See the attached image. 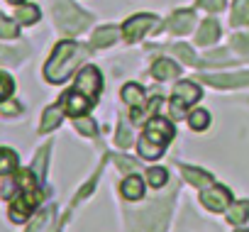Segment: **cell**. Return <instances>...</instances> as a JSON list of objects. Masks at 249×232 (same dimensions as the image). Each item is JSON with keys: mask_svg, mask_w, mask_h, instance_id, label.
Returning a JSON list of instances; mask_svg holds the SVG:
<instances>
[{"mask_svg": "<svg viewBox=\"0 0 249 232\" xmlns=\"http://www.w3.org/2000/svg\"><path fill=\"white\" fill-rule=\"evenodd\" d=\"M20 56H22V52H10V49H3L0 47V64H15V61H20Z\"/></svg>", "mask_w": 249, "mask_h": 232, "instance_id": "obj_32", "label": "cell"}, {"mask_svg": "<svg viewBox=\"0 0 249 232\" xmlns=\"http://www.w3.org/2000/svg\"><path fill=\"white\" fill-rule=\"evenodd\" d=\"M78 56H81V47L76 42H69V39L66 42H59L56 49H54V54L49 56L47 66H44L47 81L49 83H64L73 73Z\"/></svg>", "mask_w": 249, "mask_h": 232, "instance_id": "obj_1", "label": "cell"}, {"mask_svg": "<svg viewBox=\"0 0 249 232\" xmlns=\"http://www.w3.org/2000/svg\"><path fill=\"white\" fill-rule=\"evenodd\" d=\"M174 54L176 56H181L183 59V64H196V54H193V49L191 47H186V44H174Z\"/></svg>", "mask_w": 249, "mask_h": 232, "instance_id": "obj_29", "label": "cell"}, {"mask_svg": "<svg viewBox=\"0 0 249 232\" xmlns=\"http://www.w3.org/2000/svg\"><path fill=\"white\" fill-rule=\"evenodd\" d=\"M39 20V8L37 5H22L18 8V22L20 25H35Z\"/></svg>", "mask_w": 249, "mask_h": 232, "instance_id": "obj_24", "label": "cell"}, {"mask_svg": "<svg viewBox=\"0 0 249 232\" xmlns=\"http://www.w3.org/2000/svg\"><path fill=\"white\" fill-rule=\"evenodd\" d=\"M8 3H10V5H22L25 0H8Z\"/></svg>", "mask_w": 249, "mask_h": 232, "instance_id": "obj_38", "label": "cell"}, {"mask_svg": "<svg viewBox=\"0 0 249 232\" xmlns=\"http://www.w3.org/2000/svg\"><path fill=\"white\" fill-rule=\"evenodd\" d=\"M64 112H66L64 105H52V107H47V110H44V118H42V125H39V132L47 135V132L56 130L59 123H61V118H64Z\"/></svg>", "mask_w": 249, "mask_h": 232, "instance_id": "obj_13", "label": "cell"}, {"mask_svg": "<svg viewBox=\"0 0 249 232\" xmlns=\"http://www.w3.org/2000/svg\"><path fill=\"white\" fill-rule=\"evenodd\" d=\"M200 81H208L217 88H232V86H247L249 73H232V76H200Z\"/></svg>", "mask_w": 249, "mask_h": 232, "instance_id": "obj_12", "label": "cell"}, {"mask_svg": "<svg viewBox=\"0 0 249 232\" xmlns=\"http://www.w3.org/2000/svg\"><path fill=\"white\" fill-rule=\"evenodd\" d=\"M15 90V81L5 73V71H0V103L8 100V95Z\"/></svg>", "mask_w": 249, "mask_h": 232, "instance_id": "obj_28", "label": "cell"}, {"mask_svg": "<svg viewBox=\"0 0 249 232\" xmlns=\"http://www.w3.org/2000/svg\"><path fill=\"white\" fill-rule=\"evenodd\" d=\"M178 71H181V69H178L174 61H169V59H159V61H154V66H152V76L159 78V81L174 78V76H178Z\"/></svg>", "mask_w": 249, "mask_h": 232, "instance_id": "obj_17", "label": "cell"}, {"mask_svg": "<svg viewBox=\"0 0 249 232\" xmlns=\"http://www.w3.org/2000/svg\"><path fill=\"white\" fill-rule=\"evenodd\" d=\"M120 39V30L112 25H103L93 32V47H110Z\"/></svg>", "mask_w": 249, "mask_h": 232, "instance_id": "obj_15", "label": "cell"}, {"mask_svg": "<svg viewBox=\"0 0 249 232\" xmlns=\"http://www.w3.org/2000/svg\"><path fill=\"white\" fill-rule=\"evenodd\" d=\"M157 25H159V20L154 18V15H135V18H130L127 22H124V27H122V35H124V39L127 42H137V39H142L152 27L157 30Z\"/></svg>", "mask_w": 249, "mask_h": 232, "instance_id": "obj_5", "label": "cell"}, {"mask_svg": "<svg viewBox=\"0 0 249 232\" xmlns=\"http://www.w3.org/2000/svg\"><path fill=\"white\" fill-rule=\"evenodd\" d=\"M20 110H22V105H18L15 100H8V103L0 105V112H3V115H18Z\"/></svg>", "mask_w": 249, "mask_h": 232, "instance_id": "obj_34", "label": "cell"}, {"mask_svg": "<svg viewBox=\"0 0 249 232\" xmlns=\"http://www.w3.org/2000/svg\"><path fill=\"white\" fill-rule=\"evenodd\" d=\"M159 107H161V98H159V95H154L149 103H144V105H140V107H132L130 118H132V123H135V125L149 123V120L154 118V112H157Z\"/></svg>", "mask_w": 249, "mask_h": 232, "instance_id": "obj_11", "label": "cell"}, {"mask_svg": "<svg viewBox=\"0 0 249 232\" xmlns=\"http://www.w3.org/2000/svg\"><path fill=\"white\" fill-rule=\"evenodd\" d=\"M18 35H20V27H18L10 18L0 15V37H5V39H15Z\"/></svg>", "mask_w": 249, "mask_h": 232, "instance_id": "obj_26", "label": "cell"}, {"mask_svg": "<svg viewBox=\"0 0 249 232\" xmlns=\"http://www.w3.org/2000/svg\"><path fill=\"white\" fill-rule=\"evenodd\" d=\"M188 125H191V130L203 132V130L210 125V115H208V110H193V112L188 115Z\"/></svg>", "mask_w": 249, "mask_h": 232, "instance_id": "obj_23", "label": "cell"}, {"mask_svg": "<svg viewBox=\"0 0 249 232\" xmlns=\"http://www.w3.org/2000/svg\"><path fill=\"white\" fill-rule=\"evenodd\" d=\"M147 181H149L152 188H161V186L169 181V174H166V169H161V166H152V169L147 171Z\"/></svg>", "mask_w": 249, "mask_h": 232, "instance_id": "obj_25", "label": "cell"}, {"mask_svg": "<svg viewBox=\"0 0 249 232\" xmlns=\"http://www.w3.org/2000/svg\"><path fill=\"white\" fill-rule=\"evenodd\" d=\"M181 171H183L186 181H188V183H193V186H210V183H213V176H210V174H205V171H200V169L181 166Z\"/></svg>", "mask_w": 249, "mask_h": 232, "instance_id": "obj_19", "label": "cell"}, {"mask_svg": "<svg viewBox=\"0 0 249 232\" xmlns=\"http://www.w3.org/2000/svg\"><path fill=\"white\" fill-rule=\"evenodd\" d=\"M18 171V154L8 147H0V174Z\"/></svg>", "mask_w": 249, "mask_h": 232, "instance_id": "obj_21", "label": "cell"}, {"mask_svg": "<svg viewBox=\"0 0 249 232\" xmlns=\"http://www.w3.org/2000/svg\"><path fill=\"white\" fill-rule=\"evenodd\" d=\"M200 200H203V205H205L208 210L220 213V210H225V208L230 205L232 196H230V191H227L225 186L210 183V186H205V191L200 193Z\"/></svg>", "mask_w": 249, "mask_h": 232, "instance_id": "obj_8", "label": "cell"}, {"mask_svg": "<svg viewBox=\"0 0 249 232\" xmlns=\"http://www.w3.org/2000/svg\"><path fill=\"white\" fill-rule=\"evenodd\" d=\"M115 142H117L120 147H130V144L135 142V140L130 137V127H127V125H124V123L120 125V132H117V140H115Z\"/></svg>", "mask_w": 249, "mask_h": 232, "instance_id": "obj_31", "label": "cell"}, {"mask_svg": "<svg viewBox=\"0 0 249 232\" xmlns=\"http://www.w3.org/2000/svg\"><path fill=\"white\" fill-rule=\"evenodd\" d=\"M73 88L81 90V93H86L90 100H95V98L100 95V90H103V76H100V71H98L95 66H86V69L78 73Z\"/></svg>", "mask_w": 249, "mask_h": 232, "instance_id": "obj_6", "label": "cell"}, {"mask_svg": "<svg viewBox=\"0 0 249 232\" xmlns=\"http://www.w3.org/2000/svg\"><path fill=\"white\" fill-rule=\"evenodd\" d=\"M44 193L42 188H20L18 196H13L10 200V220L13 222H27V217L35 213V208L42 203Z\"/></svg>", "mask_w": 249, "mask_h": 232, "instance_id": "obj_3", "label": "cell"}, {"mask_svg": "<svg viewBox=\"0 0 249 232\" xmlns=\"http://www.w3.org/2000/svg\"><path fill=\"white\" fill-rule=\"evenodd\" d=\"M47 154H49V147H44V149L37 154V159H35V169H32V171H35V176H37L39 181L44 178V161H47Z\"/></svg>", "mask_w": 249, "mask_h": 232, "instance_id": "obj_30", "label": "cell"}, {"mask_svg": "<svg viewBox=\"0 0 249 232\" xmlns=\"http://www.w3.org/2000/svg\"><path fill=\"white\" fill-rule=\"evenodd\" d=\"M198 98H200L198 83H193V81H181V83H176L174 95H171V112H174V118H181V115H183Z\"/></svg>", "mask_w": 249, "mask_h": 232, "instance_id": "obj_4", "label": "cell"}, {"mask_svg": "<svg viewBox=\"0 0 249 232\" xmlns=\"http://www.w3.org/2000/svg\"><path fill=\"white\" fill-rule=\"evenodd\" d=\"M193 25H196V15H193V10H178V13H174V15L169 18V30L176 32V35H186V32H191Z\"/></svg>", "mask_w": 249, "mask_h": 232, "instance_id": "obj_10", "label": "cell"}, {"mask_svg": "<svg viewBox=\"0 0 249 232\" xmlns=\"http://www.w3.org/2000/svg\"><path fill=\"white\" fill-rule=\"evenodd\" d=\"M174 135H176V130H174V125H171L166 118H152V120L147 123V132H144V137L152 140V142H157V144L164 147V149H166V144L171 142Z\"/></svg>", "mask_w": 249, "mask_h": 232, "instance_id": "obj_7", "label": "cell"}, {"mask_svg": "<svg viewBox=\"0 0 249 232\" xmlns=\"http://www.w3.org/2000/svg\"><path fill=\"white\" fill-rule=\"evenodd\" d=\"M122 100L127 103V105H132V107L144 105V88L137 86V83H127V86L122 88Z\"/></svg>", "mask_w": 249, "mask_h": 232, "instance_id": "obj_18", "label": "cell"}, {"mask_svg": "<svg viewBox=\"0 0 249 232\" xmlns=\"http://www.w3.org/2000/svg\"><path fill=\"white\" fill-rule=\"evenodd\" d=\"M232 44H234L239 52H249V35H237V37H232Z\"/></svg>", "mask_w": 249, "mask_h": 232, "instance_id": "obj_35", "label": "cell"}, {"mask_svg": "<svg viewBox=\"0 0 249 232\" xmlns=\"http://www.w3.org/2000/svg\"><path fill=\"white\" fill-rule=\"evenodd\" d=\"M47 232H59V222H54V225H52V227H49Z\"/></svg>", "mask_w": 249, "mask_h": 232, "instance_id": "obj_37", "label": "cell"}, {"mask_svg": "<svg viewBox=\"0 0 249 232\" xmlns=\"http://www.w3.org/2000/svg\"><path fill=\"white\" fill-rule=\"evenodd\" d=\"M230 20L232 25H249V0H234Z\"/></svg>", "mask_w": 249, "mask_h": 232, "instance_id": "obj_20", "label": "cell"}, {"mask_svg": "<svg viewBox=\"0 0 249 232\" xmlns=\"http://www.w3.org/2000/svg\"><path fill=\"white\" fill-rule=\"evenodd\" d=\"M237 232H249V230H237Z\"/></svg>", "mask_w": 249, "mask_h": 232, "instance_id": "obj_39", "label": "cell"}, {"mask_svg": "<svg viewBox=\"0 0 249 232\" xmlns=\"http://www.w3.org/2000/svg\"><path fill=\"white\" fill-rule=\"evenodd\" d=\"M198 5L200 8H205V10H222L225 8V0H198Z\"/></svg>", "mask_w": 249, "mask_h": 232, "instance_id": "obj_33", "label": "cell"}, {"mask_svg": "<svg viewBox=\"0 0 249 232\" xmlns=\"http://www.w3.org/2000/svg\"><path fill=\"white\" fill-rule=\"evenodd\" d=\"M120 191H122V196L127 198V200H140L144 196V181L137 174H132V176H127V178L122 181Z\"/></svg>", "mask_w": 249, "mask_h": 232, "instance_id": "obj_14", "label": "cell"}, {"mask_svg": "<svg viewBox=\"0 0 249 232\" xmlns=\"http://www.w3.org/2000/svg\"><path fill=\"white\" fill-rule=\"evenodd\" d=\"M217 37H220V27H217V22H215V20H205V22L200 25V32L196 35V42L203 44V47H208V44L217 42Z\"/></svg>", "mask_w": 249, "mask_h": 232, "instance_id": "obj_16", "label": "cell"}, {"mask_svg": "<svg viewBox=\"0 0 249 232\" xmlns=\"http://www.w3.org/2000/svg\"><path fill=\"white\" fill-rule=\"evenodd\" d=\"M61 105H64V110L71 115V118H81V115H86V112L90 110L93 100H90L86 93L71 88V90H66V93L61 95Z\"/></svg>", "mask_w": 249, "mask_h": 232, "instance_id": "obj_9", "label": "cell"}, {"mask_svg": "<svg viewBox=\"0 0 249 232\" xmlns=\"http://www.w3.org/2000/svg\"><path fill=\"white\" fill-rule=\"evenodd\" d=\"M115 161H117V166H120V169H124V171H130V169L135 166V164H132V159H127V157H117Z\"/></svg>", "mask_w": 249, "mask_h": 232, "instance_id": "obj_36", "label": "cell"}, {"mask_svg": "<svg viewBox=\"0 0 249 232\" xmlns=\"http://www.w3.org/2000/svg\"><path fill=\"white\" fill-rule=\"evenodd\" d=\"M73 120H76L73 125H76V130H78L81 135H88V137H93V135L98 132V127H95V123H93L90 118H83V115H81V118H73Z\"/></svg>", "mask_w": 249, "mask_h": 232, "instance_id": "obj_27", "label": "cell"}, {"mask_svg": "<svg viewBox=\"0 0 249 232\" xmlns=\"http://www.w3.org/2000/svg\"><path fill=\"white\" fill-rule=\"evenodd\" d=\"M54 20L59 25L61 32L66 35H78L83 32L88 25H90V15H86L83 10H78L73 3H69V0H59V3L54 5Z\"/></svg>", "mask_w": 249, "mask_h": 232, "instance_id": "obj_2", "label": "cell"}, {"mask_svg": "<svg viewBox=\"0 0 249 232\" xmlns=\"http://www.w3.org/2000/svg\"><path fill=\"white\" fill-rule=\"evenodd\" d=\"M247 215H249V200H237V203H232V208L227 210V220H230L232 225L244 222Z\"/></svg>", "mask_w": 249, "mask_h": 232, "instance_id": "obj_22", "label": "cell"}]
</instances>
